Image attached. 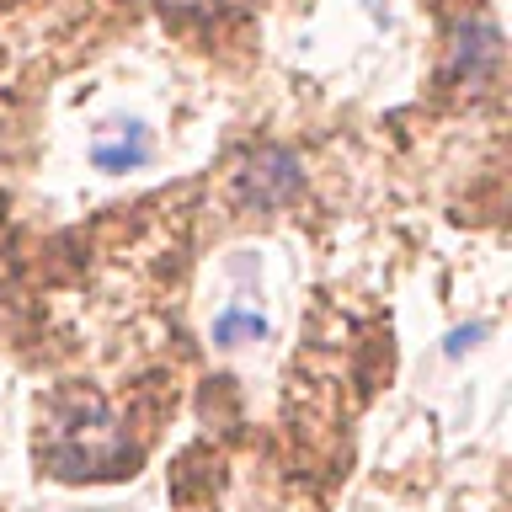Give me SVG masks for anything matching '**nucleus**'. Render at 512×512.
I'll return each instance as SVG.
<instances>
[{"mask_svg": "<svg viewBox=\"0 0 512 512\" xmlns=\"http://www.w3.org/2000/svg\"><path fill=\"white\" fill-rule=\"evenodd\" d=\"M299 187H304L299 160L288 150H278V144L246 155V166L235 171V198L246 208H283V203L299 198Z\"/></svg>", "mask_w": 512, "mask_h": 512, "instance_id": "2", "label": "nucleus"}, {"mask_svg": "<svg viewBox=\"0 0 512 512\" xmlns=\"http://www.w3.org/2000/svg\"><path fill=\"white\" fill-rule=\"evenodd\" d=\"M91 160H96L102 171H134V166H144V160H150V144H144L139 128H128L123 144H96Z\"/></svg>", "mask_w": 512, "mask_h": 512, "instance_id": "5", "label": "nucleus"}, {"mask_svg": "<svg viewBox=\"0 0 512 512\" xmlns=\"http://www.w3.org/2000/svg\"><path fill=\"white\" fill-rule=\"evenodd\" d=\"M267 336V320L256 310H224L214 320V347H240V342H262Z\"/></svg>", "mask_w": 512, "mask_h": 512, "instance_id": "4", "label": "nucleus"}, {"mask_svg": "<svg viewBox=\"0 0 512 512\" xmlns=\"http://www.w3.org/2000/svg\"><path fill=\"white\" fill-rule=\"evenodd\" d=\"M496 59H502V32H496L491 22H470L459 27V43H454V75H470V86H480Z\"/></svg>", "mask_w": 512, "mask_h": 512, "instance_id": "3", "label": "nucleus"}, {"mask_svg": "<svg viewBox=\"0 0 512 512\" xmlns=\"http://www.w3.org/2000/svg\"><path fill=\"white\" fill-rule=\"evenodd\" d=\"M475 336H480V326H470V331H454V336H448V358H459L464 347H475Z\"/></svg>", "mask_w": 512, "mask_h": 512, "instance_id": "6", "label": "nucleus"}, {"mask_svg": "<svg viewBox=\"0 0 512 512\" xmlns=\"http://www.w3.org/2000/svg\"><path fill=\"white\" fill-rule=\"evenodd\" d=\"M38 464L59 480H102L134 464V443L102 395L59 390L38 411Z\"/></svg>", "mask_w": 512, "mask_h": 512, "instance_id": "1", "label": "nucleus"}]
</instances>
